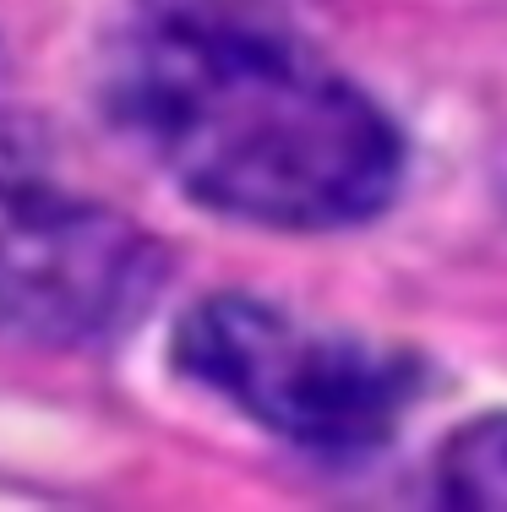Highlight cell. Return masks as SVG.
I'll return each instance as SVG.
<instances>
[{
	"instance_id": "obj_4",
	"label": "cell",
	"mask_w": 507,
	"mask_h": 512,
	"mask_svg": "<svg viewBox=\"0 0 507 512\" xmlns=\"http://www.w3.org/2000/svg\"><path fill=\"white\" fill-rule=\"evenodd\" d=\"M442 496H453V502H507V420L475 425L448 447Z\"/></svg>"
},
{
	"instance_id": "obj_2",
	"label": "cell",
	"mask_w": 507,
	"mask_h": 512,
	"mask_svg": "<svg viewBox=\"0 0 507 512\" xmlns=\"http://www.w3.org/2000/svg\"><path fill=\"white\" fill-rule=\"evenodd\" d=\"M175 365L262 431L328 458L371 453L415 398L409 360L251 295H213L180 316Z\"/></svg>"
},
{
	"instance_id": "obj_1",
	"label": "cell",
	"mask_w": 507,
	"mask_h": 512,
	"mask_svg": "<svg viewBox=\"0 0 507 512\" xmlns=\"http://www.w3.org/2000/svg\"><path fill=\"white\" fill-rule=\"evenodd\" d=\"M115 126L186 191L240 224L349 229L388 207L398 131L295 39L208 6L126 33L104 71Z\"/></svg>"
},
{
	"instance_id": "obj_3",
	"label": "cell",
	"mask_w": 507,
	"mask_h": 512,
	"mask_svg": "<svg viewBox=\"0 0 507 512\" xmlns=\"http://www.w3.org/2000/svg\"><path fill=\"white\" fill-rule=\"evenodd\" d=\"M164 256L131 218L0 148V344L93 349L153 306Z\"/></svg>"
}]
</instances>
